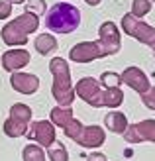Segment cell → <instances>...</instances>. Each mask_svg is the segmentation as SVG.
<instances>
[{"instance_id": "obj_1", "label": "cell", "mask_w": 155, "mask_h": 161, "mask_svg": "<svg viewBox=\"0 0 155 161\" xmlns=\"http://www.w3.org/2000/svg\"><path fill=\"white\" fill-rule=\"evenodd\" d=\"M122 47L120 30L114 22H104L98 28V39L96 42H80L69 51V59L75 63H91L96 59L116 55Z\"/></svg>"}, {"instance_id": "obj_2", "label": "cell", "mask_w": 155, "mask_h": 161, "mask_svg": "<svg viewBox=\"0 0 155 161\" xmlns=\"http://www.w3.org/2000/svg\"><path fill=\"white\" fill-rule=\"evenodd\" d=\"M37 28H39V16L24 12L0 30V37L8 47H22L28 43L30 34L37 31Z\"/></svg>"}, {"instance_id": "obj_3", "label": "cell", "mask_w": 155, "mask_h": 161, "mask_svg": "<svg viewBox=\"0 0 155 161\" xmlns=\"http://www.w3.org/2000/svg\"><path fill=\"white\" fill-rule=\"evenodd\" d=\"M49 71L53 77V85H51V94L55 102L59 106H71L75 100V88L71 83V71H69V63L63 57H53L49 63Z\"/></svg>"}, {"instance_id": "obj_4", "label": "cell", "mask_w": 155, "mask_h": 161, "mask_svg": "<svg viewBox=\"0 0 155 161\" xmlns=\"http://www.w3.org/2000/svg\"><path fill=\"white\" fill-rule=\"evenodd\" d=\"M80 26V12L69 2H57L45 16V28L55 34H73Z\"/></svg>"}, {"instance_id": "obj_5", "label": "cell", "mask_w": 155, "mask_h": 161, "mask_svg": "<svg viewBox=\"0 0 155 161\" xmlns=\"http://www.w3.org/2000/svg\"><path fill=\"white\" fill-rule=\"evenodd\" d=\"M30 122H31V108L28 104L16 102L10 108V116L4 120L2 130L8 138H22V136H26Z\"/></svg>"}, {"instance_id": "obj_6", "label": "cell", "mask_w": 155, "mask_h": 161, "mask_svg": "<svg viewBox=\"0 0 155 161\" xmlns=\"http://www.w3.org/2000/svg\"><path fill=\"white\" fill-rule=\"evenodd\" d=\"M122 30L130 37L137 39L140 43L147 45V47H155V28L145 24L141 18H136V16L128 12L126 16H122Z\"/></svg>"}, {"instance_id": "obj_7", "label": "cell", "mask_w": 155, "mask_h": 161, "mask_svg": "<svg viewBox=\"0 0 155 161\" xmlns=\"http://www.w3.org/2000/svg\"><path fill=\"white\" fill-rule=\"evenodd\" d=\"M75 96L83 98L86 104L94 108H104V88L100 86L98 79L94 77H83L75 85Z\"/></svg>"}, {"instance_id": "obj_8", "label": "cell", "mask_w": 155, "mask_h": 161, "mask_svg": "<svg viewBox=\"0 0 155 161\" xmlns=\"http://www.w3.org/2000/svg\"><path fill=\"white\" fill-rule=\"evenodd\" d=\"M28 140L36 142L42 147H49L51 143L57 140L55 136V126L51 124V120H37V122H30L28 126Z\"/></svg>"}, {"instance_id": "obj_9", "label": "cell", "mask_w": 155, "mask_h": 161, "mask_svg": "<svg viewBox=\"0 0 155 161\" xmlns=\"http://www.w3.org/2000/svg\"><path fill=\"white\" fill-rule=\"evenodd\" d=\"M128 143H140V142H151L155 143V120H141L137 124H132L122 134Z\"/></svg>"}, {"instance_id": "obj_10", "label": "cell", "mask_w": 155, "mask_h": 161, "mask_svg": "<svg viewBox=\"0 0 155 161\" xmlns=\"http://www.w3.org/2000/svg\"><path fill=\"white\" fill-rule=\"evenodd\" d=\"M120 79H122L124 85H128L132 91L140 92V94H143L145 91H149V86H151L147 75H145L140 67H126L124 73L120 75Z\"/></svg>"}, {"instance_id": "obj_11", "label": "cell", "mask_w": 155, "mask_h": 161, "mask_svg": "<svg viewBox=\"0 0 155 161\" xmlns=\"http://www.w3.org/2000/svg\"><path fill=\"white\" fill-rule=\"evenodd\" d=\"M10 85L20 94H34L39 88V77L31 75V73L16 71V73H10Z\"/></svg>"}, {"instance_id": "obj_12", "label": "cell", "mask_w": 155, "mask_h": 161, "mask_svg": "<svg viewBox=\"0 0 155 161\" xmlns=\"http://www.w3.org/2000/svg\"><path fill=\"white\" fill-rule=\"evenodd\" d=\"M30 53L22 47H14V49H8L2 55V67L8 73H16V71H22L24 67L30 63Z\"/></svg>"}, {"instance_id": "obj_13", "label": "cell", "mask_w": 155, "mask_h": 161, "mask_svg": "<svg viewBox=\"0 0 155 161\" xmlns=\"http://www.w3.org/2000/svg\"><path fill=\"white\" fill-rule=\"evenodd\" d=\"M106 142V132L100 126H85L80 136L77 138V143L86 149H96Z\"/></svg>"}, {"instance_id": "obj_14", "label": "cell", "mask_w": 155, "mask_h": 161, "mask_svg": "<svg viewBox=\"0 0 155 161\" xmlns=\"http://www.w3.org/2000/svg\"><path fill=\"white\" fill-rule=\"evenodd\" d=\"M104 126L108 128L112 134H124L130 124H128V118H126L124 112L112 110V112H108V114L104 116Z\"/></svg>"}, {"instance_id": "obj_15", "label": "cell", "mask_w": 155, "mask_h": 161, "mask_svg": "<svg viewBox=\"0 0 155 161\" xmlns=\"http://www.w3.org/2000/svg\"><path fill=\"white\" fill-rule=\"evenodd\" d=\"M34 47L39 55H51L57 47H59V43H57L53 34H39L34 42Z\"/></svg>"}, {"instance_id": "obj_16", "label": "cell", "mask_w": 155, "mask_h": 161, "mask_svg": "<svg viewBox=\"0 0 155 161\" xmlns=\"http://www.w3.org/2000/svg\"><path fill=\"white\" fill-rule=\"evenodd\" d=\"M71 118H73L71 106H55V108H51V124L53 126L65 128Z\"/></svg>"}, {"instance_id": "obj_17", "label": "cell", "mask_w": 155, "mask_h": 161, "mask_svg": "<svg viewBox=\"0 0 155 161\" xmlns=\"http://www.w3.org/2000/svg\"><path fill=\"white\" fill-rule=\"evenodd\" d=\"M45 151L42 146H37V143H28L26 147L22 151V159L24 161H45Z\"/></svg>"}, {"instance_id": "obj_18", "label": "cell", "mask_w": 155, "mask_h": 161, "mask_svg": "<svg viewBox=\"0 0 155 161\" xmlns=\"http://www.w3.org/2000/svg\"><path fill=\"white\" fill-rule=\"evenodd\" d=\"M124 102V92L120 88H104V108H118Z\"/></svg>"}, {"instance_id": "obj_19", "label": "cell", "mask_w": 155, "mask_h": 161, "mask_svg": "<svg viewBox=\"0 0 155 161\" xmlns=\"http://www.w3.org/2000/svg\"><path fill=\"white\" fill-rule=\"evenodd\" d=\"M47 157L49 161H69V151L63 146V142H53L49 147H47Z\"/></svg>"}, {"instance_id": "obj_20", "label": "cell", "mask_w": 155, "mask_h": 161, "mask_svg": "<svg viewBox=\"0 0 155 161\" xmlns=\"http://www.w3.org/2000/svg\"><path fill=\"white\" fill-rule=\"evenodd\" d=\"M98 83H100V86H104V88H120L122 79H120L118 73H112V71H104V73L100 75V79H98Z\"/></svg>"}, {"instance_id": "obj_21", "label": "cell", "mask_w": 155, "mask_h": 161, "mask_svg": "<svg viewBox=\"0 0 155 161\" xmlns=\"http://www.w3.org/2000/svg\"><path fill=\"white\" fill-rule=\"evenodd\" d=\"M83 128H85V126L80 124V122H79V120H77L75 116H73V118L69 120V122H67V126L63 128V132H65V136H67L69 140L77 142V138L80 136V132H83Z\"/></svg>"}, {"instance_id": "obj_22", "label": "cell", "mask_w": 155, "mask_h": 161, "mask_svg": "<svg viewBox=\"0 0 155 161\" xmlns=\"http://www.w3.org/2000/svg\"><path fill=\"white\" fill-rule=\"evenodd\" d=\"M151 0H134L132 2V16H136V18H143L145 14H149L151 10Z\"/></svg>"}, {"instance_id": "obj_23", "label": "cell", "mask_w": 155, "mask_h": 161, "mask_svg": "<svg viewBox=\"0 0 155 161\" xmlns=\"http://www.w3.org/2000/svg\"><path fill=\"white\" fill-rule=\"evenodd\" d=\"M26 12H31L36 16H43L47 12V6H45V0H26Z\"/></svg>"}, {"instance_id": "obj_24", "label": "cell", "mask_w": 155, "mask_h": 161, "mask_svg": "<svg viewBox=\"0 0 155 161\" xmlns=\"http://www.w3.org/2000/svg\"><path fill=\"white\" fill-rule=\"evenodd\" d=\"M140 96H141V102L145 104V108L155 110V86H149V91H145Z\"/></svg>"}, {"instance_id": "obj_25", "label": "cell", "mask_w": 155, "mask_h": 161, "mask_svg": "<svg viewBox=\"0 0 155 161\" xmlns=\"http://www.w3.org/2000/svg\"><path fill=\"white\" fill-rule=\"evenodd\" d=\"M12 2L10 0H0V20H6L12 16Z\"/></svg>"}, {"instance_id": "obj_26", "label": "cell", "mask_w": 155, "mask_h": 161, "mask_svg": "<svg viewBox=\"0 0 155 161\" xmlns=\"http://www.w3.org/2000/svg\"><path fill=\"white\" fill-rule=\"evenodd\" d=\"M86 161H106V155L98 153V151H92V153L86 157Z\"/></svg>"}, {"instance_id": "obj_27", "label": "cell", "mask_w": 155, "mask_h": 161, "mask_svg": "<svg viewBox=\"0 0 155 161\" xmlns=\"http://www.w3.org/2000/svg\"><path fill=\"white\" fill-rule=\"evenodd\" d=\"M85 2H86L88 6H98V4L102 2V0H85Z\"/></svg>"}, {"instance_id": "obj_28", "label": "cell", "mask_w": 155, "mask_h": 161, "mask_svg": "<svg viewBox=\"0 0 155 161\" xmlns=\"http://www.w3.org/2000/svg\"><path fill=\"white\" fill-rule=\"evenodd\" d=\"M10 2H12V4H24L26 0H10Z\"/></svg>"}, {"instance_id": "obj_29", "label": "cell", "mask_w": 155, "mask_h": 161, "mask_svg": "<svg viewBox=\"0 0 155 161\" xmlns=\"http://www.w3.org/2000/svg\"><path fill=\"white\" fill-rule=\"evenodd\" d=\"M153 55H155V47H153Z\"/></svg>"}, {"instance_id": "obj_30", "label": "cell", "mask_w": 155, "mask_h": 161, "mask_svg": "<svg viewBox=\"0 0 155 161\" xmlns=\"http://www.w3.org/2000/svg\"><path fill=\"white\" fill-rule=\"evenodd\" d=\"M151 2H155V0H151Z\"/></svg>"}]
</instances>
